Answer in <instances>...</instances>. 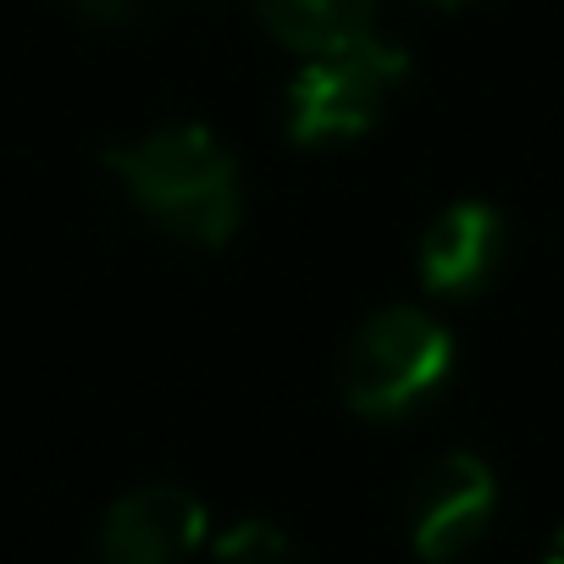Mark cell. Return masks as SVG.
<instances>
[{
  "mask_svg": "<svg viewBox=\"0 0 564 564\" xmlns=\"http://www.w3.org/2000/svg\"><path fill=\"white\" fill-rule=\"evenodd\" d=\"M128 199L172 238L216 249L243 221V183L232 150L199 122H166L106 155Z\"/></svg>",
  "mask_w": 564,
  "mask_h": 564,
  "instance_id": "6da1fadb",
  "label": "cell"
},
{
  "mask_svg": "<svg viewBox=\"0 0 564 564\" xmlns=\"http://www.w3.org/2000/svg\"><path fill=\"white\" fill-rule=\"evenodd\" d=\"M454 377V338L421 305H388L355 327L338 360L344 404L366 421H410Z\"/></svg>",
  "mask_w": 564,
  "mask_h": 564,
  "instance_id": "7a4b0ae2",
  "label": "cell"
},
{
  "mask_svg": "<svg viewBox=\"0 0 564 564\" xmlns=\"http://www.w3.org/2000/svg\"><path fill=\"white\" fill-rule=\"evenodd\" d=\"M410 78V56L377 34L305 56L289 84V139L305 150L349 144L382 122L393 95Z\"/></svg>",
  "mask_w": 564,
  "mask_h": 564,
  "instance_id": "3957f363",
  "label": "cell"
},
{
  "mask_svg": "<svg viewBox=\"0 0 564 564\" xmlns=\"http://www.w3.org/2000/svg\"><path fill=\"white\" fill-rule=\"evenodd\" d=\"M492 514H498V476L487 459H476L465 448L437 454L404 498V531L426 564L465 558L487 536Z\"/></svg>",
  "mask_w": 564,
  "mask_h": 564,
  "instance_id": "277c9868",
  "label": "cell"
},
{
  "mask_svg": "<svg viewBox=\"0 0 564 564\" xmlns=\"http://www.w3.org/2000/svg\"><path fill=\"white\" fill-rule=\"evenodd\" d=\"M205 542V503L177 481L122 492L100 520V564H183Z\"/></svg>",
  "mask_w": 564,
  "mask_h": 564,
  "instance_id": "5b68a950",
  "label": "cell"
},
{
  "mask_svg": "<svg viewBox=\"0 0 564 564\" xmlns=\"http://www.w3.org/2000/svg\"><path fill=\"white\" fill-rule=\"evenodd\" d=\"M509 260V221L487 199H459L421 232V282L437 300H476Z\"/></svg>",
  "mask_w": 564,
  "mask_h": 564,
  "instance_id": "8992f818",
  "label": "cell"
},
{
  "mask_svg": "<svg viewBox=\"0 0 564 564\" xmlns=\"http://www.w3.org/2000/svg\"><path fill=\"white\" fill-rule=\"evenodd\" d=\"M254 18L271 40L300 56L366 40L377 29V0H254Z\"/></svg>",
  "mask_w": 564,
  "mask_h": 564,
  "instance_id": "52a82bcc",
  "label": "cell"
},
{
  "mask_svg": "<svg viewBox=\"0 0 564 564\" xmlns=\"http://www.w3.org/2000/svg\"><path fill=\"white\" fill-rule=\"evenodd\" d=\"M216 564H300V547L294 536L282 531L276 520H232L221 536H216Z\"/></svg>",
  "mask_w": 564,
  "mask_h": 564,
  "instance_id": "ba28073f",
  "label": "cell"
},
{
  "mask_svg": "<svg viewBox=\"0 0 564 564\" xmlns=\"http://www.w3.org/2000/svg\"><path fill=\"white\" fill-rule=\"evenodd\" d=\"M67 7H78L84 18H95V23H111V18H122L128 12V0H67Z\"/></svg>",
  "mask_w": 564,
  "mask_h": 564,
  "instance_id": "9c48e42d",
  "label": "cell"
},
{
  "mask_svg": "<svg viewBox=\"0 0 564 564\" xmlns=\"http://www.w3.org/2000/svg\"><path fill=\"white\" fill-rule=\"evenodd\" d=\"M542 564H564V531L547 542V553H542Z\"/></svg>",
  "mask_w": 564,
  "mask_h": 564,
  "instance_id": "30bf717a",
  "label": "cell"
},
{
  "mask_svg": "<svg viewBox=\"0 0 564 564\" xmlns=\"http://www.w3.org/2000/svg\"><path fill=\"white\" fill-rule=\"evenodd\" d=\"M426 7H476V0H426Z\"/></svg>",
  "mask_w": 564,
  "mask_h": 564,
  "instance_id": "8fae6325",
  "label": "cell"
}]
</instances>
